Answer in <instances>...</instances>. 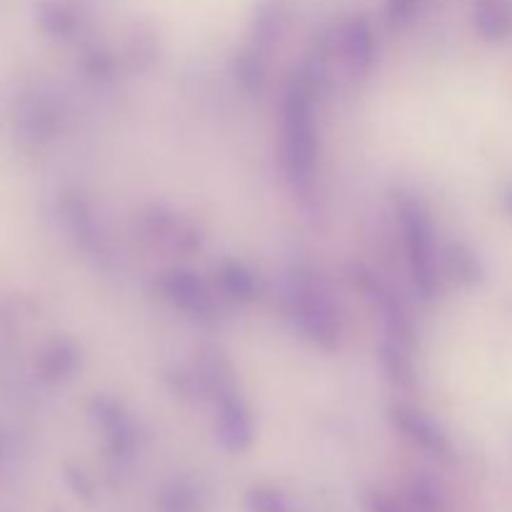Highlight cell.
<instances>
[{"label": "cell", "instance_id": "1", "mask_svg": "<svg viewBox=\"0 0 512 512\" xmlns=\"http://www.w3.org/2000/svg\"><path fill=\"white\" fill-rule=\"evenodd\" d=\"M283 163L295 183H310L318 163V128L305 85H290L283 105Z\"/></svg>", "mask_w": 512, "mask_h": 512}, {"label": "cell", "instance_id": "2", "mask_svg": "<svg viewBox=\"0 0 512 512\" xmlns=\"http://www.w3.org/2000/svg\"><path fill=\"white\" fill-rule=\"evenodd\" d=\"M288 300L298 328L323 348H333L338 340V320L325 290L310 275L298 273L290 278Z\"/></svg>", "mask_w": 512, "mask_h": 512}, {"label": "cell", "instance_id": "3", "mask_svg": "<svg viewBox=\"0 0 512 512\" xmlns=\"http://www.w3.org/2000/svg\"><path fill=\"white\" fill-rule=\"evenodd\" d=\"M400 223H403L405 245H408L410 268H413L415 283L423 290L425 298L435 293V243L433 230H430L428 218H425L423 208L413 200H403L400 203Z\"/></svg>", "mask_w": 512, "mask_h": 512}, {"label": "cell", "instance_id": "4", "mask_svg": "<svg viewBox=\"0 0 512 512\" xmlns=\"http://www.w3.org/2000/svg\"><path fill=\"white\" fill-rule=\"evenodd\" d=\"M218 438L230 453H243L253 443V418L248 405L230 385L218 393Z\"/></svg>", "mask_w": 512, "mask_h": 512}, {"label": "cell", "instance_id": "5", "mask_svg": "<svg viewBox=\"0 0 512 512\" xmlns=\"http://www.w3.org/2000/svg\"><path fill=\"white\" fill-rule=\"evenodd\" d=\"M390 418H393L395 428L415 445L423 453L435 455V458H445L450 453L448 438H445L443 430L433 423L425 413L413 408H405V405H398V408L390 410Z\"/></svg>", "mask_w": 512, "mask_h": 512}, {"label": "cell", "instance_id": "6", "mask_svg": "<svg viewBox=\"0 0 512 512\" xmlns=\"http://www.w3.org/2000/svg\"><path fill=\"white\" fill-rule=\"evenodd\" d=\"M165 295H168L170 303L175 308L185 310V313H195L203 315L210 310V295L205 290V285L195 278L193 273H173L168 280L163 283Z\"/></svg>", "mask_w": 512, "mask_h": 512}, {"label": "cell", "instance_id": "7", "mask_svg": "<svg viewBox=\"0 0 512 512\" xmlns=\"http://www.w3.org/2000/svg\"><path fill=\"white\" fill-rule=\"evenodd\" d=\"M475 28L485 40H505L512 35L510 0H478L475 5Z\"/></svg>", "mask_w": 512, "mask_h": 512}, {"label": "cell", "instance_id": "8", "mask_svg": "<svg viewBox=\"0 0 512 512\" xmlns=\"http://www.w3.org/2000/svg\"><path fill=\"white\" fill-rule=\"evenodd\" d=\"M345 60H348V68L353 70V75L368 73L370 65H373V33H370L368 23L365 20H353L345 30Z\"/></svg>", "mask_w": 512, "mask_h": 512}, {"label": "cell", "instance_id": "9", "mask_svg": "<svg viewBox=\"0 0 512 512\" xmlns=\"http://www.w3.org/2000/svg\"><path fill=\"white\" fill-rule=\"evenodd\" d=\"M445 263H448L450 275L460 280V283H475L480 278L478 258L468 248H463V245H450Z\"/></svg>", "mask_w": 512, "mask_h": 512}, {"label": "cell", "instance_id": "10", "mask_svg": "<svg viewBox=\"0 0 512 512\" xmlns=\"http://www.w3.org/2000/svg\"><path fill=\"white\" fill-rule=\"evenodd\" d=\"M380 360H383V368L388 373L390 380L400 385H408L413 380V368H410L408 355L403 353V348L395 343H385L380 348Z\"/></svg>", "mask_w": 512, "mask_h": 512}, {"label": "cell", "instance_id": "11", "mask_svg": "<svg viewBox=\"0 0 512 512\" xmlns=\"http://www.w3.org/2000/svg\"><path fill=\"white\" fill-rule=\"evenodd\" d=\"M223 283H225V288H228V293L235 295V298H240V300L255 298V278H253V273H248V270L243 268V265H238V263L225 265Z\"/></svg>", "mask_w": 512, "mask_h": 512}, {"label": "cell", "instance_id": "12", "mask_svg": "<svg viewBox=\"0 0 512 512\" xmlns=\"http://www.w3.org/2000/svg\"><path fill=\"white\" fill-rule=\"evenodd\" d=\"M200 498L195 493V488L185 483H175L173 488H168L163 493V512H198Z\"/></svg>", "mask_w": 512, "mask_h": 512}, {"label": "cell", "instance_id": "13", "mask_svg": "<svg viewBox=\"0 0 512 512\" xmlns=\"http://www.w3.org/2000/svg\"><path fill=\"white\" fill-rule=\"evenodd\" d=\"M248 512H290V503L283 493L273 488H253L245 498Z\"/></svg>", "mask_w": 512, "mask_h": 512}, {"label": "cell", "instance_id": "14", "mask_svg": "<svg viewBox=\"0 0 512 512\" xmlns=\"http://www.w3.org/2000/svg\"><path fill=\"white\" fill-rule=\"evenodd\" d=\"M365 510L368 512H420L410 503H400V500L390 498V495H385V493L365 495Z\"/></svg>", "mask_w": 512, "mask_h": 512}, {"label": "cell", "instance_id": "15", "mask_svg": "<svg viewBox=\"0 0 512 512\" xmlns=\"http://www.w3.org/2000/svg\"><path fill=\"white\" fill-rule=\"evenodd\" d=\"M420 0H390L388 5V18L390 25H403L413 18V13L418 10Z\"/></svg>", "mask_w": 512, "mask_h": 512}, {"label": "cell", "instance_id": "16", "mask_svg": "<svg viewBox=\"0 0 512 512\" xmlns=\"http://www.w3.org/2000/svg\"><path fill=\"white\" fill-rule=\"evenodd\" d=\"M505 208H508V213L512 215V190L508 193V198H505Z\"/></svg>", "mask_w": 512, "mask_h": 512}]
</instances>
